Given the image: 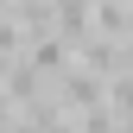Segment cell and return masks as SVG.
Returning <instances> with one entry per match:
<instances>
[{
    "instance_id": "obj_3",
    "label": "cell",
    "mask_w": 133,
    "mask_h": 133,
    "mask_svg": "<svg viewBox=\"0 0 133 133\" xmlns=\"http://www.w3.org/2000/svg\"><path fill=\"white\" fill-rule=\"evenodd\" d=\"M95 32H102V38H127V32H133L127 0H95Z\"/></svg>"
},
{
    "instance_id": "obj_2",
    "label": "cell",
    "mask_w": 133,
    "mask_h": 133,
    "mask_svg": "<svg viewBox=\"0 0 133 133\" xmlns=\"http://www.w3.org/2000/svg\"><path fill=\"white\" fill-rule=\"evenodd\" d=\"M51 95H57L63 114H89V108H102V76L82 70V63H70L63 76H51Z\"/></svg>"
},
{
    "instance_id": "obj_1",
    "label": "cell",
    "mask_w": 133,
    "mask_h": 133,
    "mask_svg": "<svg viewBox=\"0 0 133 133\" xmlns=\"http://www.w3.org/2000/svg\"><path fill=\"white\" fill-rule=\"evenodd\" d=\"M19 57H25V63H32L38 76H63V70L76 63L70 38H63L57 25H44V32H25V51H19Z\"/></svg>"
}]
</instances>
